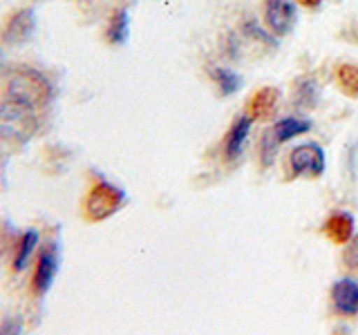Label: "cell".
I'll use <instances>...</instances> for the list:
<instances>
[{
    "label": "cell",
    "mask_w": 358,
    "mask_h": 335,
    "mask_svg": "<svg viewBox=\"0 0 358 335\" xmlns=\"http://www.w3.org/2000/svg\"><path fill=\"white\" fill-rule=\"evenodd\" d=\"M311 130V121L309 119H300V117H285V119H280L273 130H268L271 132V137L273 141L280 145V143H285L289 139H294L298 137V134H305Z\"/></svg>",
    "instance_id": "cell-12"
},
{
    "label": "cell",
    "mask_w": 358,
    "mask_h": 335,
    "mask_svg": "<svg viewBox=\"0 0 358 335\" xmlns=\"http://www.w3.org/2000/svg\"><path fill=\"white\" fill-rule=\"evenodd\" d=\"M278 103H280V89L262 87L251 96L249 105H246V112H249V117L255 121H268L275 114Z\"/></svg>",
    "instance_id": "cell-9"
},
{
    "label": "cell",
    "mask_w": 358,
    "mask_h": 335,
    "mask_svg": "<svg viewBox=\"0 0 358 335\" xmlns=\"http://www.w3.org/2000/svg\"><path fill=\"white\" fill-rule=\"evenodd\" d=\"M318 96H320L318 83L313 81V78H300L296 85V103L300 107H313Z\"/></svg>",
    "instance_id": "cell-17"
},
{
    "label": "cell",
    "mask_w": 358,
    "mask_h": 335,
    "mask_svg": "<svg viewBox=\"0 0 358 335\" xmlns=\"http://www.w3.org/2000/svg\"><path fill=\"white\" fill-rule=\"evenodd\" d=\"M334 308L341 315H356L358 313V282L352 277H343L331 288Z\"/></svg>",
    "instance_id": "cell-8"
},
{
    "label": "cell",
    "mask_w": 358,
    "mask_h": 335,
    "mask_svg": "<svg viewBox=\"0 0 358 335\" xmlns=\"http://www.w3.org/2000/svg\"><path fill=\"white\" fill-rule=\"evenodd\" d=\"M34 34H36V14H34V9H16L5 20V25L0 27V43L7 45V47H20V45L34 38Z\"/></svg>",
    "instance_id": "cell-4"
},
{
    "label": "cell",
    "mask_w": 358,
    "mask_h": 335,
    "mask_svg": "<svg viewBox=\"0 0 358 335\" xmlns=\"http://www.w3.org/2000/svg\"><path fill=\"white\" fill-rule=\"evenodd\" d=\"M291 170L296 177H320L324 172V152L318 143H302L291 150Z\"/></svg>",
    "instance_id": "cell-5"
},
{
    "label": "cell",
    "mask_w": 358,
    "mask_h": 335,
    "mask_svg": "<svg viewBox=\"0 0 358 335\" xmlns=\"http://www.w3.org/2000/svg\"><path fill=\"white\" fill-rule=\"evenodd\" d=\"M296 5L291 0H266L264 3V20L271 34L285 36L296 25Z\"/></svg>",
    "instance_id": "cell-6"
},
{
    "label": "cell",
    "mask_w": 358,
    "mask_h": 335,
    "mask_svg": "<svg viewBox=\"0 0 358 335\" xmlns=\"http://www.w3.org/2000/svg\"><path fill=\"white\" fill-rule=\"evenodd\" d=\"M36 110L16 103L11 98L0 100V137L14 143H25L36 132Z\"/></svg>",
    "instance_id": "cell-2"
},
{
    "label": "cell",
    "mask_w": 358,
    "mask_h": 335,
    "mask_svg": "<svg viewBox=\"0 0 358 335\" xmlns=\"http://www.w3.org/2000/svg\"><path fill=\"white\" fill-rule=\"evenodd\" d=\"M5 96L38 112L52 100V83L36 70H20L9 78Z\"/></svg>",
    "instance_id": "cell-1"
},
{
    "label": "cell",
    "mask_w": 358,
    "mask_h": 335,
    "mask_svg": "<svg viewBox=\"0 0 358 335\" xmlns=\"http://www.w3.org/2000/svg\"><path fill=\"white\" fill-rule=\"evenodd\" d=\"M56 273H59V251H56V246H48V248H43L41 255H38L31 288L36 290V293H41V295L48 293L50 286L54 284Z\"/></svg>",
    "instance_id": "cell-7"
},
{
    "label": "cell",
    "mask_w": 358,
    "mask_h": 335,
    "mask_svg": "<svg viewBox=\"0 0 358 335\" xmlns=\"http://www.w3.org/2000/svg\"><path fill=\"white\" fill-rule=\"evenodd\" d=\"M126 204V193L108 181H99L85 199V217L90 221H103L121 210Z\"/></svg>",
    "instance_id": "cell-3"
},
{
    "label": "cell",
    "mask_w": 358,
    "mask_h": 335,
    "mask_svg": "<svg viewBox=\"0 0 358 335\" xmlns=\"http://www.w3.org/2000/svg\"><path fill=\"white\" fill-rule=\"evenodd\" d=\"M128 34H130V16L126 9H117L115 14L110 18V25L106 36L112 45H123L128 40Z\"/></svg>",
    "instance_id": "cell-13"
},
{
    "label": "cell",
    "mask_w": 358,
    "mask_h": 335,
    "mask_svg": "<svg viewBox=\"0 0 358 335\" xmlns=\"http://www.w3.org/2000/svg\"><path fill=\"white\" fill-rule=\"evenodd\" d=\"M345 264L352 268L354 273H358V234L347 241V248H345Z\"/></svg>",
    "instance_id": "cell-18"
},
{
    "label": "cell",
    "mask_w": 358,
    "mask_h": 335,
    "mask_svg": "<svg viewBox=\"0 0 358 335\" xmlns=\"http://www.w3.org/2000/svg\"><path fill=\"white\" fill-rule=\"evenodd\" d=\"M336 83H338L341 92L350 98H358V65L345 63L336 72Z\"/></svg>",
    "instance_id": "cell-15"
},
{
    "label": "cell",
    "mask_w": 358,
    "mask_h": 335,
    "mask_svg": "<svg viewBox=\"0 0 358 335\" xmlns=\"http://www.w3.org/2000/svg\"><path fill=\"white\" fill-rule=\"evenodd\" d=\"M210 74H213V78L217 81L220 92H222L224 96H231V94H235V92H238V89L242 87V78H240V74H235L233 70H229V67H213Z\"/></svg>",
    "instance_id": "cell-16"
},
{
    "label": "cell",
    "mask_w": 358,
    "mask_h": 335,
    "mask_svg": "<svg viewBox=\"0 0 358 335\" xmlns=\"http://www.w3.org/2000/svg\"><path fill=\"white\" fill-rule=\"evenodd\" d=\"M41 237H38V232L36 230H27L25 234L20 237L18 246H16V257H14V271H22L29 260H31V255L34 251H36V246H38Z\"/></svg>",
    "instance_id": "cell-14"
},
{
    "label": "cell",
    "mask_w": 358,
    "mask_h": 335,
    "mask_svg": "<svg viewBox=\"0 0 358 335\" xmlns=\"http://www.w3.org/2000/svg\"><path fill=\"white\" fill-rule=\"evenodd\" d=\"M300 5H305V7H309V9H316V7H320L322 5V0H298Z\"/></svg>",
    "instance_id": "cell-20"
},
{
    "label": "cell",
    "mask_w": 358,
    "mask_h": 335,
    "mask_svg": "<svg viewBox=\"0 0 358 335\" xmlns=\"http://www.w3.org/2000/svg\"><path fill=\"white\" fill-rule=\"evenodd\" d=\"M324 234L334 244H347L354 237V219L347 212H336L324 221Z\"/></svg>",
    "instance_id": "cell-11"
},
{
    "label": "cell",
    "mask_w": 358,
    "mask_h": 335,
    "mask_svg": "<svg viewBox=\"0 0 358 335\" xmlns=\"http://www.w3.org/2000/svg\"><path fill=\"white\" fill-rule=\"evenodd\" d=\"M275 148H278V143L273 141L271 132H266L264 139H262V163L264 165H271L273 163V159H275Z\"/></svg>",
    "instance_id": "cell-19"
},
{
    "label": "cell",
    "mask_w": 358,
    "mask_h": 335,
    "mask_svg": "<svg viewBox=\"0 0 358 335\" xmlns=\"http://www.w3.org/2000/svg\"><path fill=\"white\" fill-rule=\"evenodd\" d=\"M251 123H253V119L249 114L238 117V121L233 123V128L227 137V159L229 161H235L242 154L246 137H249V132H251Z\"/></svg>",
    "instance_id": "cell-10"
}]
</instances>
